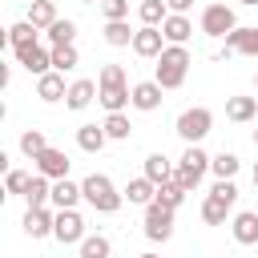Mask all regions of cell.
<instances>
[{
  "label": "cell",
  "instance_id": "10",
  "mask_svg": "<svg viewBox=\"0 0 258 258\" xmlns=\"http://www.w3.org/2000/svg\"><path fill=\"white\" fill-rule=\"evenodd\" d=\"M16 64H24L32 77H44V73H52V48H44V44H32V48L16 52Z\"/></svg>",
  "mask_w": 258,
  "mask_h": 258
},
{
  "label": "cell",
  "instance_id": "35",
  "mask_svg": "<svg viewBox=\"0 0 258 258\" xmlns=\"http://www.w3.org/2000/svg\"><path fill=\"white\" fill-rule=\"evenodd\" d=\"M44 149H48V141H44V133H40V129H24V133H20V153H28V157L36 161Z\"/></svg>",
  "mask_w": 258,
  "mask_h": 258
},
{
  "label": "cell",
  "instance_id": "32",
  "mask_svg": "<svg viewBox=\"0 0 258 258\" xmlns=\"http://www.w3.org/2000/svg\"><path fill=\"white\" fill-rule=\"evenodd\" d=\"M77 250H81V258H109V254H113V242H109L105 234H89Z\"/></svg>",
  "mask_w": 258,
  "mask_h": 258
},
{
  "label": "cell",
  "instance_id": "39",
  "mask_svg": "<svg viewBox=\"0 0 258 258\" xmlns=\"http://www.w3.org/2000/svg\"><path fill=\"white\" fill-rule=\"evenodd\" d=\"M210 194H214V198H222V202H230V206L238 202V185H234V181H214V189H210Z\"/></svg>",
  "mask_w": 258,
  "mask_h": 258
},
{
  "label": "cell",
  "instance_id": "18",
  "mask_svg": "<svg viewBox=\"0 0 258 258\" xmlns=\"http://www.w3.org/2000/svg\"><path fill=\"white\" fill-rule=\"evenodd\" d=\"M24 20H28V24H36L40 32H48V28H52V24L60 20V16H56V4H52V0H32V4H28V16H24Z\"/></svg>",
  "mask_w": 258,
  "mask_h": 258
},
{
  "label": "cell",
  "instance_id": "5",
  "mask_svg": "<svg viewBox=\"0 0 258 258\" xmlns=\"http://www.w3.org/2000/svg\"><path fill=\"white\" fill-rule=\"evenodd\" d=\"M238 28V16L230 4H206L202 8V32L206 36H230Z\"/></svg>",
  "mask_w": 258,
  "mask_h": 258
},
{
  "label": "cell",
  "instance_id": "34",
  "mask_svg": "<svg viewBox=\"0 0 258 258\" xmlns=\"http://www.w3.org/2000/svg\"><path fill=\"white\" fill-rule=\"evenodd\" d=\"M101 125H105L109 141H125V137L133 133V125H129V117H125V113H109V117H105Z\"/></svg>",
  "mask_w": 258,
  "mask_h": 258
},
{
  "label": "cell",
  "instance_id": "6",
  "mask_svg": "<svg viewBox=\"0 0 258 258\" xmlns=\"http://www.w3.org/2000/svg\"><path fill=\"white\" fill-rule=\"evenodd\" d=\"M52 238L60 246H81L89 234H85V218L77 210H56V226H52Z\"/></svg>",
  "mask_w": 258,
  "mask_h": 258
},
{
  "label": "cell",
  "instance_id": "20",
  "mask_svg": "<svg viewBox=\"0 0 258 258\" xmlns=\"http://www.w3.org/2000/svg\"><path fill=\"white\" fill-rule=\"evenodd\" d=\"M173 169H177V165H173L165 153H149V157H145V177H149L153 185H165V181H173Z\"/></svg>",
  "mask_w": 258,
  "mask_h": 258
},
{
  "label": "cell",
  "instance_id": "36",
  "mask_svg": "<svg viewBox=\"0 0 258 258\" xmlns=\"http://www.w3.org/2000/svg\"><path fill=\"white\" fill-rule=\"evenodd\" d=\"M157 206H165V210H177L181 202H185V189L177 185V181H165V185H157V198H153Z\"/></svg>",
  "mask_w": 258,
  "mask_h": 258
},
{
  "label": "cell",
  "instance_id": "12",
  "mask_svg": "<svg viewBox=\"0 0 258 258\" xmlns=\"http://www.w3.org/2000/svg\"><path fill=\"white\" fill-rule=\"evenodd\" d=\"M52 226H56V214H52L48 206H36V210L24 214V234H28V238H48Z\"/></svg>",
  "mask_w": 258,
  "mask_h": 258
},
{
  "label": "cell",
  "instance_id": "2",
  "mask_svg": "<svg viewBox=\"0 0 258 258\" xmlns=\"http://www.w3.org/2000/svg\"><path fill=\"white\" fill-rule=\"evenodd\" d=\"M189 64H194V56H189L185 44H165V52L157 56V77H153V81H157L161 89H181Z\"/></svg>",
  "mask_w": 258,
  "mask_h": 258
},
{
  "label": "cell",
  "instance_id": "24",
  "mask_svg": "<svg viewBox=\"0 0 258 258\" xmlns=\"http://www.w3.org/2000/svg\"><path fill=\"white\" fill-rule=\"evenodd\" d=\"M105 141H109L105 125H81V129H77V145H81L85 153H101Z\"/></svg>",
  "mask_w": 258,
  "mask_h": 258
},
{
  "label": "cell",
  "instance_id": "33",
  "mask_svg": "<svg viewBox=\"0 0 258 258\" xmlns=\"http://www.w3.org/2000/svg\"><path fill=\"white\" fill-rule=\"evenodd\" d=\"M77 64H81L77 44H60V48H52V69H56V73H73Z\"/></svg>",
  "mask_w": 258,
  "mask_h": 258
},
{
  "label": "cell",
  "instance_id": "3",
  "mask_svg": "<svg viewBox=\"0 0 258 258\" xmlns=\"http://www.w3.org/2000/svg\"><path fill=\"white\" fill-rule=\"evenodd\" d=\"M81 194H85V202H89L97 214H117L121 202H125V194H117V185H113L105 173H89V177L81 181Z\"/></svg>",
  "mask_w": 258,
  "mask_h": 258
},
{
  "label": "cell",
  "instance_id": "40",
  "mask_svg": "<svg viewBox=\"0 0 258 258\" xmlns=\"http://www.w3.org/2000/svg\"><path fill=\"white\" fill-rule=\"evenodd\" d=\"M173 181H177V185H181V189H185V194H189V189H198V181H202V177H198V173H189V169H181V165H177V169H173Z\"/></svg>",
  "mask_w": 258,
  "mask_h": 258
},
{
  "label": "cell",
  "instance_id": "44",
  "mask_svg": "<svg viewBox=\"0 0 258 258\" xmlns=\"http://www.w3.org/2000/svg\"><path fill=\"white\" fill-rule=\"evenodd\" d=\"M141 258H157V254H141Z\"/></svg>",
  "mask_w": 258,
  "mask_h": 258
},
{
  "label": "cell",
  "instance_id": "29",
  "mask_svg": "<svg viewBox=\"0 0 258 258\" xmlns=\"http://www.w3.org/2000/svg\"><path fill=\"white\" fill-rule=\"evenodd\" d=\"M44 40H48V48H60V44H73L77 40V24L73 20H56L48 32H44Z\"/></svg>",
  "mask_w": 258,
  "mask_h": 258
},
{
  "label": "cell",
  "instance_id": "25",
  "mask_svg": "<svg viewBox=\"0 0 258 258\" xmlns=\"http://www.w3.org/2000/svg\"><path fill=\"white\" fill-rule=\"evenodd\" d=\"M230 202H222V198H214V194H206V202H202V222L206 226H226V218H230Z\"/></svg>",
  "mask_w": 258,
  "mask_h": 258
},
{
  "label": "cell",
  "instance_id": "45",
  "mask_svg": "<svg viewBox=\"0 0 258 258\" xmlns=\"http://www.w3.org/2000/svg\"><path fill=\"white\" fill-rule=\"evenodd\" d=\"M242 4H258V0H242Z\"/></svg>",
  "mask_w": 258,
  "mask_h": 258
},
{
  "label": "cell",
  "instance_id": "31",
  "mask_svg": "<svg viewBox=\"0 0 258 258\" xmlns=\"http://www.w3.org/2000/svg\"><path fill=\"white\" fill-rule=\"evenodd\" d=\"M238 165H242V161H238V153H226V149H222V153L210 161V169H214V177H218V181H234Z\"/></svg>",
  "mask_w": 258,
  "mask_h": 258
},
{
  "label": "cell",
  "instance_id": "19",
  "mask_svg": "<svg viewBox=\"0 0 258 258\" xmlns=\"http://www.w3.org/2000/svg\"><path fill=\"white\" fill-rule=\"evenodd\" d=\"M97 93H101V89H97V81H85V77H81V81H73V85H69L64 105H69V109H89Z\"/></svg>",
  "mask_w": 258,
  "mask_h": 258
},
{
  "label": "cell",
  "instance_id": "23",
  "mask_svg": "<svg viewBox=\"0 0 258 258\" xmlns=\"http://www.w3.org/2000/svg\"><path fill=\"white\" fill-rule=\"evenodd\" d=\"M161 32H165V40H169V44H185V40H189V32H194V24H189V16L169 12V16H165V24H161Z\"/></svg>",
  "mask_w": 258,
  "mask_h": 258
},
{
  "label": "cell",
  "instance_id": "17",
  "mask_svg": "<svg viewBox=\"0 0 258 258\" xmlns=\"http://www.w3.org/2000/svg\"><path fill=\"white\" fill-rule=\"evenodd\" d=\"M81 198H85V194H81V181H69V177L52 181V206H56V210H77Z\"/></svg>",
  "mask_w": 258,
  "mask_h": 258
},
{
  "label": "cell",
  "instance_id": "4",
  "mask_svg": "<svg viewBox=\"0 0 258 258\" xmlns=\"http://www.w3.org/2000/svg\"><path fill=\"white\" fill-rule=\"evenodd\" d=\"M173 129H177V137H181L185 145H198V141L214 129V113H210L206 105H194V109H185V113L177 117V125H173Z\"/></svg>",
  "mask_w": 258,
  "mask_h": 258
},
{
  "label": "cell",
  "instance_id": "15",
  "mask_svg": "<svg viewBox=\"0 0 258 258\" xmlns=\"http://www.w3.org/2000/svg\"><path fill=\"white\" fill-rule=\"evenodd\" d=\"M36 97H40V101H48V105H52V101H64V97H69V89H64V73H56V69H52V73L36 77Z\"/></svg>",
  "mask_w": 258,
  "mask_h": 258
},
{
  "label": "cell",
  "instance_id": "13",
  "mask_svg": "<svg viewBox=\"0 0 258 258\" xmlns=\"http://www.w3.org/2000/svg\"><path fill=\"white\" fill-rule=\"evenodd\" d=\"M161 85L157 81H137L133 85V109H141V113H153V109H161Z\"/></svg>",
  "mask_w": 258,
  "mask_h": 258
},
{
  "label": "cell",
  "instance_id": "41",
  "mask_svg": "<svg viewBox=\"0 0 258 258\" xmlns=\"http://www.w3.org/2000/svg\"><path fill=\"white\" fill-rule=\"evenodd\" d=\"M189 4H194V0H165V8H169V12H177V16H185V8H189Z\"/></svg>",
  "mask_w": 258,
  "mask_h": 258
},
{
  "label": "cell",
  "instance_id": "47",
  "mask_svg": "<svg viewBox=\"0 0 258 258\" xmlns=\"http://www.w3.org/2000/svg\"><path fill=\"white\" fill-rule=\"evenodd\" d=\"M254 85H258V73H254Z\"/></svg>",
  "mask_w": 258,
  "mask_h": 258
},
{
  "label": "cell",
  "instance_id": "38",
  "mask_svg": "<svg viewBox=\"0 0 258 258\" xmlns=\"http://www.w3.org/2000/svg\"><path fill=\"white\" fill-rule=\"evenodd\" d=\"M101 12H105V24L109 20H125L129 16V0H101Z\"/></svg>",
  "mask_w": 258,
  "mask_h": 258
},
{
  "label": "cell",
  "instance_id": "8",
  "mask_svg": "<svg viewBox=\"0 0 258 258\" xmlns=\"http://www.w3.org/2000/svg\"><path fill=\"white\" fill-rule=\"evenodd\" d=\"M137 56H145V60H157L161 52H165V32L161 28H137V36H133V44H129Z\"/></svg>",
  "mask_w": 258,
  "mask_h": 258
},
{
  "label": "cell",
  "instance_id": "16",
  "mask_svg": "<svg viewBox=\"0 0 258 258\" xmlns=\"http://www.w3.org/2000/svg\"><path fill=\"white\" fill-rule=\"evenodd\" d=\"M36 36H40V28H36V24H28V20H16V24L8 28V48H12V52H24V48L40 44Z\"/></svg>",
  "mask_w": 258,
  "mask_h": 258
},
{
  "label": "cell",
  "instance_id": "14",
  "mask_svg": "<svg viewBox=\"0 0 258 258\" xmlns=\"http://www.w3.org/2000/svg\"><path fill=\"white\" fill-rule=\"evenodd\" d=\"M234 242L238 246H258V214L254 210H242V214H234Z\"/></svg>",
  "mask_w": 258,
  "mask_h": 258
},
{
  "label": "cell",
  "instance_id": "43",
  "mask_svg": "<svg viewBox=\"0 0 258 258\" xmlns=\"http://www.w3.org/2000/svg\"><path fill=\"white\" fill-rule=\"evenodd\" d=\"M254 145H258V129H254Z\"/></svg>",
  "mask_w": 258,
  "mask_h": 258
},
{
  "label": "cell",
  "instance_id": "22",
  "mask_svg": "<svg viewBox=\"0 0 258 258\" xmlns=\"http://www.w3.org/2000/svg\"><path fill=\"white\" fill-rule=\"evenodd\" d=\"M24 202H28V210H36V206H52V181L40 177V173H32V181H28V189H24Z\"/></svg>",
  "mask_w": 258,
  "mask_h": 258
},
{
  "label": "cell",
  "instance_id": "28",
  "mask_svg": "<svg viewBox=\"0 0 258 258\" xmlns=\"http://www.w3.org/2000/svg\"><path fill=\"white\" fill-rule=\"evenodd\" d=\"M137 16H141V24H145V28H161V24H165V16H169V8H165V0H141Z\"/></svg>",
  "mask_w": 258,
  "mask_h": 258
},
{
  "label": "cell",
  "instance_id": "46",
  "mask_svg": "<svg viewBox=\"0 0 258 258\" xmlns=\"http://www.w3.org/2000/svg\"><path fill=\"white\" fill-rule=\"evenodd\" d=\"M85 4H97V0H85Z\"/></svg>",
  "mask_w": 258,
  "mask_h": 258
},
{
  "label": "cell",
  "instance_id": "42",
  "mask_svg": "<svg viewBox=\"0 0 258 258\" xmlns=\"http://www.w3.org/2000/svg\"><path fill=\"white\" fill-rule=\"evenodd\" d=\"M254 189H258V165H254Z\"/></svg>",
  "mask_w": 258,
  "mask_h": 258
},
{
  "label": "cell",
  "instance_id": "26",
  "mask_svg": "<svg viewBox=\"0 0 258 258\" xmlns=\"http://www.w3.org/2000/svg\"><path fill=\"white\" fill-rule=\"evenodd\" d=\"M226 117L230 121H254L258 117V97H230L226 101Z\"/></svg>",
  "mask_w": 258,
  "mask_h": 258
},
{
  "label": "cell",
  "instance_id": "11",
  "mask_svg": "<svg viewBox=\"0 0 258 258\" xmlns=\"http://www.w3.org/2000/svg\"><path fill=\"white\" fill-rule=\"evenodd\" d=\"M226 52H242V56H254V60H258V28L238 24V28L226 36Z\"/></svg>",
  "mask_w": 258,
  "mask_h": 258
},
{
  "label": "cell",
  "instance_id": "7",
  "mask_svg": "<svg viewBox=\"0 0 258 258\" xmlns=\"http://www.w3.org/2000/svg\"><path fill=\"white\" fill-rule=\"evenodd\" d=\"M145 238L149 242H169L173 238V210H165V206H145Z\"/></svg>",
  "mask_w": 258,
  "mask_h": 258
},
{
  "label": "cell",
  "instance_id": "37",
  "mask_svg": "<svg viewBox=\"0 0 258 258\" xmlns=\"http://www.w3.org/2000/svg\"><path fill=\"white\" fill-rule=\"evenodd\" d=\"M28 181H32V177H28L24 169H8V173H4V194H20V198H24Z\"/></svg>",
  "mask_w": 258,
  "mask_h": 258
},
{
  "label": "cell",
  "instance_id": "21",
  "mask_svg": "<svg viewBox=\"0 0 258 258\" xmlns=\"http://www.w3.org/2000/svg\"><path fill=\"white\" fill-rule=\"evenodd\" d=\"M153 198H157V185H153L145 173L125 185V202H129V206H153Z\"/></svg>",
  "mask_w": 258,
  "mask_h": 258
},
{
  "label": "cell",
  "instance_id": "30",
  "mask_svg": "<svg viewBox=\"0 0 258 258\" xmlns=\"http://www.w3.org/2000/svg\"><path fill=\"white\" fill-rule=\"evenodd\" d=\"M133 28L125 24V20H109L105 24V44H113V48H125V44H133Z\"/></svg>",
  "mask_w": 258,
  "mask_h": 258
},
{
  "label": "cell",
  "instance_id": "27",
  "mask_svg": "<svg viewBox=\"0 0 258 258\" xmlns=\"http://www.w3.org/2000/svg\"><path fill=\"white\" fill-rule=\"evenodd\" d=\"M210 161H214V157H210L202 145H185V153H181V161H177V165H181V169H189V173H198V177H206Z\"/></svg>",
  "mask_w": 258,
  "mask_h": 258
},
{
  "label": "cell",
  "instance_id": "9",
  "mask_svg": "<svg viewBox=\"0 0 258 258\" xmlns=\"http://www.w3.org/2000/svg\"><path fill=\"white\" fill-rule=\"evenodd\" d=\"M69 165H73V161H69V153H64V149H52V145L36 157V173H40V177H48V181L69 177Z\"/></svg>",
  "mask_w": 258,
  "mask_h": 258
},
{
  "label": "cell",
  "instance_id": "1",
  "mask_svg": "<svg viewBox=\"0 0 258 258\" xmlns=\"http://www.w3.org/2000/svg\"><path fill=\"white\" fill-rule=\"evenodd\" d=\"M97 101L109 109V113H125V105H133V89L125 85V69L121 64H105L101 77H97Z\"/></svg>",
  "mask_w": 258,
  "mask_h": 258
}]
</instances>
